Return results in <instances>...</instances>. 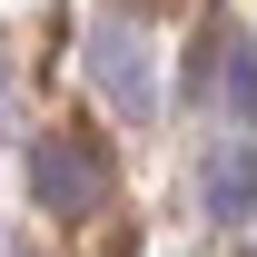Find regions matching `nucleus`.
Wrapping results in <instances>:
<instances>
[{"instance_id": "nucleus-3", "label": "nucleus", "mask_w": 257, "mask_h": 257, "mask_svg": "<svg viewBox=\"0 0 257 257\" xmlns=\"http://www.w3.org/2000/svg\"><path fill=\"white\" fill-rule=\"evenodd\" d=\"M198 198H208V227H237L257 208V149H247V139H218V149H208Z\"/></svg>"}, {"instance_id": "nucleus-2", "label": "nucleus", "mask_w": 257, "mask_h": 257, "mask_svg": "<svg viewBox=\"0 0 257 257\" xmlns=\"http://www.w3.org/2000/svg\"><path fill=\"white\" fill-rule=\"evenodd\" d=\"M30 188L50 218H99V198H109V159H99L89 139H40L30 149Z\"/></svg>"}, {"instance_id": "nucleus-1", "label": "nucleus", "mask_w": 257, "mask_h": 257, "mask_svg": "<svg viewBox=\"0 0 257 257\" xmlns=\"http://www.w3.org/2000/svg\"><path fill=\"white\" fill-rule=\"evenodd\" d=\"M89 79L119 119H159V40L139 10H99L89 20Z\"/></svg>"}]
</instances>
